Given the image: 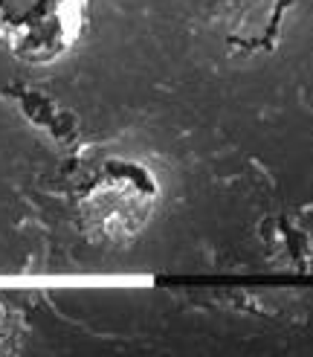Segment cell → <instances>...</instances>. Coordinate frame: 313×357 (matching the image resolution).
Returning <instances> with one entry per match:
<instances>
[{
    "label": "cell",
    "instance_id": "obj_1",
    "mask_svg": "<svg viewBox=\"0 0 313 357\" xmlns=\"http://www.w3.org/2000/svg\"><path fill=\"white\" fill-rule=\"evenodd\" d=\"M160 204L154 174L134 160H104L76 192V221L96 244H125L148 227Z\"/></svg>",
    "mask_w": 313,
    "mask_h": 357
},
{
    "label": "cell",
    "instance_id": "obj_2",
    "mask_svg": "<svg viewBox=\"0 0 313 357\" xmlns=\"http://www.w3.org/2000/svg\"><path fill=\"white\" fill-rule=\"evenodd\" d=\"M90 0H0V44L26 64H52L81 38Z\"/></svg>",
    "mask_w": 313,
    "mask_h": 357
}]
</instances>
